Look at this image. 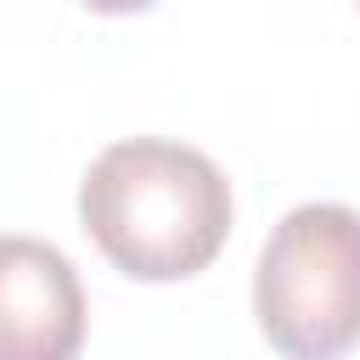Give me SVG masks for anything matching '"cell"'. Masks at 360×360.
Here are the masks:
<instances>
[{"label":"cell","instance_id":"obj_1","mask_svg":"<svg viewBox=\"0 0 360 360\" xmlns=\"http://www.w3.org/2000/svg\"><path fill=\"white\" fill-rule=\"evenodd\" d=\"M79 219L135 281H186L214 264L231 231V186L197 146L112 141L79 180Z\"/></svg>","mask_w":360,"mask_h":360},{"label":"cell","instance_id":"obj_2","mask_svg":"<svg viewBox=\"0 0 360 360\" xmlns=\"http://www.w3.org/2000/svg\"><path fill=\"white\" fill-rule=\"evenodd\" d=\"M253 315L281 360H343L360 343V214L292 208L259 253Z\"/></svg>","mask_w":360,"mask_h":360},{"label":"cell","instance_id":"obj_3","mask_svg":"<svg viewBox=\"0 0 360 360\" xmlns=\"http://www.w3.org/2000/svg\"><path fill=\"white\" fill-rule=\"evenodd\" d=\"M84 287L62 248L0 236V360H79Z\"/></svg>","mask_w":360,"mask_h":360},{"label":"cell","instance_id":"obj_4","mask_svg":"<svg viewBox=\"0 0 360 360\" xmlns=\"http://www.w3.org/2000/svg\"><path fill=\"white\" fill-rule=\"evenodd\" d=\"M90 11H107V17H124V11H146L152 0H84Z\"/></svg>","mask_w":360,"mask_h":360}]
</instances>
